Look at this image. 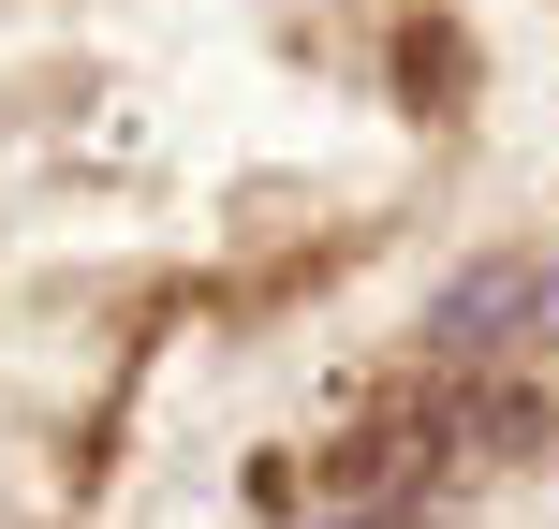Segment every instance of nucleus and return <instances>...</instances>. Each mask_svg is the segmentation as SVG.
<instances>
[{
    "instance_id": "nucleus-4",
    "label": "nucleus",
    "mask_w": 559,
    "mask_h": 529,
    "mask_svg": "<svg viewBox=\"0 0 559 529\" xmlns=\"http://www.w3.org/2000/svg\"><path fill=\"white\" fill-rule=\"evenodd\" d=\"M354 529H413V501H397V515H354Z\"/></svg>"
},
{
    "instance_id": "nucleus-3",
    "label": "nucleus",
    "mask_w": 559,
    "mask_h": 529,
    "mask_svg": "<svg viewBox=\"0 0 559 529\" xmlns=\"http://www.w3.org/2000/svg\"><path fill=\"white\" fill-rule=\"evenodd\" d=\"M456 426H472V456H545V383H486V397H456Z\"/></svg>"
},
{
    "instance_id": "nucleus-1",
    "label": "nucleus",
    "mask_w": 559,
    "mask_h": 529,
    "mask_svg": "<svg viewBox=\"0 0 559 529\" xmlns=\"http://www.w3.org/2000/svg\"><path fill=\"white\" fill-rule=\"evenodd\" d=\"M531 309H559V265H545V251H486L442 309H427V353H442V368H472V353H501Z\"/></svg>"
},
{
    "instance_id": "nucleus-2",
    "label": "nucleus",
    "mask_w": 559,
    "mask_h": 529,
    "mask_svg": "<svg viewBox=\"0 0 559 529\" xmlns=\"http://www.w3.org/2000/svg\"><path fill=\"white\" fill-rule=\"evenodd\" d=\"M383 88H397L413 118H456V104H472V29H456V15H397Z\"/></svg>"
}]
</instances>
